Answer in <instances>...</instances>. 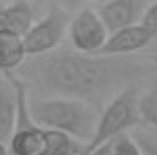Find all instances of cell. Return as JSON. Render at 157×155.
I'll list each match as a JSON object with an SVG mask.
<instances>
[{"mask_svg": "<svg viewBox=\"0 0 157 155\" xmlns=\"http://www.w3.org/2000/svg\"><path fill=\"white\" fill-rule=\"evenodd\" d=\"M154 70L152 57L51 51L28 57L18 68V77L53 97L78 99L99 108Z\"/></svg>", "mask_w": 157, "mask_h": 155, "instance_id": "cell-1", "label": "cell"}, {"mask_svg": "<svg viewBox=\"0 0 157 155\" xmlns=\"http://www.w3.org/2000/svg\"><path fill=\"white\" fill-rule=\"evenodd\" d=\"M28 108L31 119L40 128L64 131L84 144L91 141L101 115L95 106L70 97L29 99Z\"/></svg>", "mask_w": 157, "mask_h": 155, "instance_id": "cell-2", "label": "cell"}, {"mask_svg": "<svg viewBox=\"0 0 157 155\" xmlns=\"http://www.w3.org/2000/svg\"><path fill=\"white\" fill-rule=\"evenodd\" d=\"M139 122H141V115H139L137 86H130L104 106L102 113L99 115V122L91 141L84 144V155L124 135L126 130H130L132 126H137Z\"/></svg>", "mask_w": 157, "mask_h": 155, "instance_id": "cell-3", "label": "cell"}, {"mask_svg": "<svg viewBox=\"0 0 157 155\" xmlns=\"http://www.w3.org/2000/svg\"><path fill=\"white\" fill-rule=\"evenodd\" d=\"M71 22L70 13L60 6H51L48 13L31 26V29L24 35V46L28 57H39L55 51V47L64 39Z\"/></svg>", "mask_w": 157, "mask_h": 155, "instance_id": "cell-4", "label": "cell"}, {"mask_svg": "<svg viewBox=\"0 0 157 155\" xmlns=\"http://www.w3.org/2000/svg\"><path fill=\"white\" fill-rule=\"evenodd\" d=\"M70 39L78 53L97 55L108 42V29L93 7H82L70 22Z\"/></svg>", "mask_w": 157, "mask_h": 155, "instance_id": "cell-5", "label": "cell"}, {"mask_svg": "<svg viewBox=\"0 0 157 155\" xmlns=\"http://www.w3.org/2000/svg\"><path fill=\"white\" fill-rule=\"evenodd\" d=\"M148 0H110L101 4L99 17L102 18L108 33H115L133 24H141L148 9Z\"/></svg>", "mask_w": 157, "mask_h": 155, "instance_id": "cell-6", "label": "cell"}, {"mask_svg": "<svg viewBox=\"0 0 157 155\" xmlns=\"http://www.w3.org/2000/svg\"><path fill=\"white\" fill-rule=\"evenodd\" d=\"M154 39H157L155 31H152L144 24H133V26H128L124 29L112 33L101 53H104V55H135L137 51L150 46Z\"/></svg>", "mask_w": 157, "mask_h": 155, "instance_id": "cell-7", "label": "cell"}, {"mask_svg": "<svg viewBox=\"0 0 157 155\" xmlns=\"http://www.w3.org/2000/svg\"><path fill=\"white\" fill-rule=\"evenodd\" d=\"M18 117L17 91L7 75L0 78V142H6L13 137Z\"/></svg>", "mask_w": 157, "mask_h": 155, "instance_id": "cell-8", "label": "cell"}, {"mask_svg": "<svg viewBox=\"0 0 157 155\" xmlns=\"http://www.w3.org/2000/svg\"><path fill=\"white\" fill-rule=\"evenodd\" d=\"M33 7L24 2H13L9 6H0V29L24 37L33 26Z\"/></svg>", "mask_w": 157, "mask_h": 155, "instance_id": "cell-9", "label": "cell"}, {"mask_svg": "<svg viewBox=\"0 0 157 155\" xmlns=\"http://www.w3.org/2000/svg\"><path fill=\"white\" fill-rule=\"evenodd\" d=\"M28 59V51L24 46V37L2 31L0 29V71L13 73L18 70Z\"/></svg>", "mask_w": 157, "mask_h": 155, "instance_id": "cell-10", "label": "cell"}, {"mask_svg": "<svg viewBox=\"0 0 157 155\" xmlns=\"http://www.w3.org/2000/svg\"><path fill=\"white\" fill-rule=\"evenodd\" d=\"M139 115L141 122H146L157 130V86L139 95Z\"/></svg>", "mask_w": 157, "mask_h": 155, "instance_id": "cell-11", "label": "cell"}, {"mask_svg": "<svg viewBox=\"0 0 157 155\" xmlns=\"http://www.w3.org/2000/svg\"><path fill=\"white\" fill-rule=\"evenodd\" d=\"M113 155H143V150H141V146L132 137H128L124 133V135H121V137L115 139Z\"/></svg>", "mask_w": 157, "mask_h": 155, "instance_id": "cell-12", "label": "cell"}, {"mask_svg": "<svg viewBox=\"0 0 157 155\" xmlns=\"http://www.w3.org/2000/svg\"><path fill=\"white\" fill-rule=\"evenodd\" d=\"M141 24H144L146 28H150L152 31L157 33V0L154 4L148 6V9H146V13H144V17H143V22H141Z\"/></svg>", "mask_w": 157, "mask_h": 155, "instance_id": "cell-13", "label": "cell"}, {"mask_svg": "<svg viewBox=\"0 0 157 155\" xmlns=\"http://www.w3.org/2000/svg\"><path fill=\"white\" fill-rule=\"evenodd\" d=\"M137 144L141 146V150H143L144 155H157V144L152 142L150 139H139Z\"/></svg>", "mask_w": 157, "mask_h": 155, "instance_id": "cell-14", "label": "cell"}, {"mask_svg": "<svg viewBox=\"0 0 157 155\" xmlns=\"http://www.w3.org/2000/svg\"><path fill=\"white\" fill-rule=\"evenodd\" d=\"M113 144H115V139L106 142V144H102V146H99L97 150L90 152L88 155H113Z\"/></svg>", "mask_w": 157, "mask_h": 155, "instance_id": "cell-15", "label": "cell"}, {"mask_svg": "<svg viewBox=\"0 0 157 155\" xmlns=\"http://www.w3.org/2000/svg\"><path fill=\"white\" fill-rule=\"evenodd\" d=\"M0 155H9V150H7L6 142H0Z\"/></svg>", "mask_w": 157, "mask_h": 155, "instance_id": "cell-16", "label": "cell"}, {"mask_svg": "<svg viewBox=\"0 0 157 155\" xmlns=\"http://www.w3.org/2000/svg\"><path fill=\"white\" fill-rule=\"evenodd\" d=\"M152 62H154V66L157 68V53H154V55H152Z\"/></svg>", "mask_w": 157, "mask_h": 155, "instance_id": "cell-17", "label": "cell"}, {"mask_svg": "<svg viewBox=\"0 0 157 155\" xmlns=\"http://www.w3.org/2000/svg\"><path fill=\"white\" fill-rule=\"evenodd\" d=\"M68 4H78V2H82V0H66Z\"/></svg>", "mask_w": 157, "mask_h": 155, "instance_id": "cell-18", "label": "cell"}, {"mask_svg": "<svg viewBox=\"0 0 157 155\" xmlns=\"http://www.w3.org/2000/svg\"><path fill=\"white\" fill-rule=\"evenodd\" d=\"M95 2H99V4H104V2H110V0H95Z\"/></svg>", "mask_w": 157, "mask_h": 155, "instance_id": "cell-19", "label": "cell"}]
</instances>
